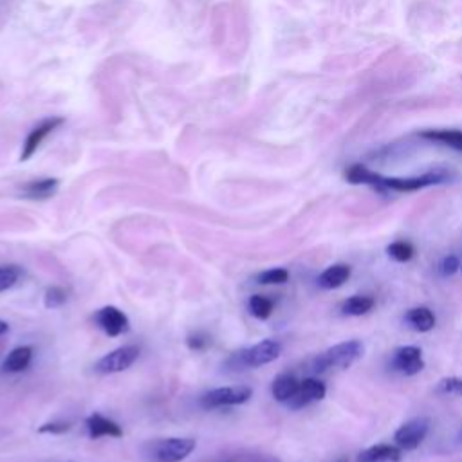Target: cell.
<instances>
[{
	"mask_svg": "<svg viewBox=\"0 0 462 462\" xmlns=\"http://www.w3.org/2000/svg\"><path fill=\"white\" fill-rule=\"evenodd\" d=\"M87 434L90 439H102V437H123V428L119 426L116 421L103 417L102 414H92L85 419Z\"/></svg>",
	"mask_w": 462,
	"mask_h": 462,
	"instance_id": "4fadbf2b",
	"label": "cell"
},
{
	"mask_svg": "<svg viewBox=\"0 0 462 462\" xmlns=\"http://www.w3.org/2000/svg\"><path fill=\"white\" fill-rule=\"evenodd\" d=\"M217 462H237L235 458H226V461H217Z\"/></svg>",
	"mask_w": 462,
	"mask_h": 462,
	"instance_id": "1f68e13d",
	"label": "cell"
},
{
	"mask_svg": "<svg viewBox=\"0 0 462 462\" xmlns=\"http://www.w3.org/2000/svg\"><path fill=\"white\" fill-rule=\"evenodd\" d=\"M421 137L426 141L437 143V145L448 146L451 150H457L462 154V132L453 129H441V130H424L421 132Z\"/></svg>",
	"mask_w": 462,
	"mask_h": 462,
	"instance_id": "5bb4252c",
	"label": "cell"
},
{
	"mask_svg": "<svg viewBox=\"0 0 462 462\" xmlns=\"http://www.w3.org/2000/svg\"><path fill=\"white\" fill-rule=\"evenodd\" d=\"M72 424L67 421H53V423H45L38 426V434H51V435H62L71 430Z\"/></svg>",
	"mask_w": 462,
	"mask_h": 462,
	"instance_id": "f1b7e54d",
	"label": "cell"
},
{
	"mask_svg": "<svg viewBox=\"0 0 462 462\" xmlns=\"http://www.w3.org/2000/svg\"><path fill=\"white\" fill-rule=\"evenodd\" d=\"M388 257H392L397 262H408L412 257L415 255V249L410 242H404V240H397V242H392L390 246L387 247Z\"/></svg>",
	"mask_w": 462,
	"mask_h": 462,
	"instance_id": "cb8c5ba5",
	"label": "cell"
},
{
	"mask_svg": "<svg viewBox=\"0 0 462 462\" xmlns=\"http://www.w3.org/2000/svg\"><path fill=\"white\" fill-rule=\"evenodd\" d=\"M377 176H380V173L368 170L367 166L363 165H353L345 170V179L349 181L350 184H368V186H374Z\"/></svg>",
	"mask_w": 462,
	"mask_h": 462,
	"instance_id": "44dd1931",
	"label": "cell"
},
{
	"mask_svg": "<svg viewBox=\"0 0 462 462\" xmlns=\"http://www.w3.org/2000/svg\"><path fill=\"white\" fill-rule=\"evenodd\" d=\"M461 441H462V431H461Z\"/></svg>",
	"mask_w": 462,
	"mask_h": 462,
	"instance_id": "836d02e7",
	"label": "cell"
},
{
	"mask_svg": "<svg viewBox=\"0 0 462 462\" xmlns=\"http://www.w3.org/2000/svg\"><path fill=\"white\" fill-rule=\"evenodd\" d=\"M186 345H188V349L193 350V353H203V350H206L208 347L212 345V338H210V334L204 333V331H195V333H192L186 338Z\"/></svg>",
	"mask_w": 462,
	"mask_h": 462,
	"instance_id": "4316f807",
	"label": "cell"
},
{
	"mask_svg": "<svg viewBox=\"0 0 462 462\" xmlns=\"http://www.w3.org/2000/svg\"><path fill=\"white\" fill-rule=\"evenodd\" d=\"M92 320L109 338H118L122 334L129 333L130 329L129 316L122 309L114 306H105L102 309H98L95 313V316H92Z\"/></svg>",
	"mask_w": 462,
	"mask_h": 462,
	"instance_id": "52a82bcc",
	"label": "cell"
},
{
	"mask_svg": "<svg viewBox=\"0 0 462 462\" xmlns=\"http://www.w3.org/2000/svg\"><path fill=\"white\" fill-rule=\"evenodd\" d=\"M439 394H455L462 396V380L461 377H444L437 383Z\"/></svg>",
	"mask_w": 462,
	"mask_h": 462,
	"instance_id": "83f0119b",
	"label": "cell"
},
{
	"mask_svg": "<svg viewBox=\"0 0 462 462\" xmlns=\"http://www.w3.org/2000/svg\"><path fill=\"white\" fill-rule=\"evenodd\" d=\"M67 302V291L60 286H51L43 293V306L48 309H58Z\"/></svg>",
	"mask_w": 462,
	"mask_h": 462,
	"instance_id": "484cf974",
	"label": "cell"
},
{
	"mask_svg": "<svg viewBox=\"0 0 462 462\" xmlns=\"http://www.w3.org/2000/svg\"><path fill=\"white\" fill-rule=\"evenodd\" d=\"M450 179V172L446 170H431V172L423 173L417 177H383L377 176L376 184L372 188L377 192H397V193H408L417 192V190L428 188V186H435V184H443Z\"/></svg>",
	"mask_w": 462,
	"mask_h": 462,
	"instance_id": "3957f363",
	"label": "cell"
},
{
	"mask_svg": "<svg viewBox=\"0 0 462 462\" xmlns=\"http://www.w3.org/2000/svg\"><path fill=\"white\" fill-rule=\"evenodd\" d=\"M62 125H63V118H48L43 119L40 125H36L35 129L29 132V136L26 137V143L24 146H22V154H20V161L31 159V157L36 154V150L40 149V145L45 141V137L51 136V134Z\"/></svg>",
	"mask_w": 462,
	"mask_h": 462,
	"instance_id": "9c48e42d",
	"label": "cell"
},
{
	"mask_svg": "<svg viewBox=\"0 0 462 462\" xmlns=\"http://www.w3.org/2000/svg\"><path fill=\"white\" fill-rule=\"evenodd\" d=\"M33 360V347L29 345H22V347H16L11 353L6 356V360L2 361V370L9 374L22 372L26 368L31 365Z\"/></svg>",
	"mask_w": 462,
	"mask_h": 462,
	"instance_id": "9a60e30c",
	"label": "cell"
},
{
	"mask_svg": "<svg viewBox=\"0 0 462 462\" xmlns=\"http://www.w3.org/2000/svg\"><path fill=\"white\" fill-rule=\"evenodd\" d=\"M392 367L404 376H415L424 368L423 353H421L419 347H401L394 353Z\"/></svg>",
	"mask_w": 462,
	"mask_h": 462,
	"instance_id": "8fae6325",
	"label": "cell"
},
{
	"mask_svg": "<svg viewBox=\"0 0 462 462\" xmlns=\"http://www.w3.org/2000/svg\"><path fill=\"white\" fill-rule=\"evenodd\" d=\"M247 309H249V313L253 314V316L259 318V320H267V318L273 314L274 303L271 298L264 296V294H253V296L249 298V302H247Z\"/></svg>",
	"mask_w": 462,
	"mask_h": 462,
	"instance_id": "7402d4cb",
	"label": "cell"
},
{
	"mask_svg": "<svg viewBox=\"0 0 462 462\" xmlns=\"http://www.w3.org/2000/svg\"><path fill=\"white\" fill-rule=\"evenodd\" d=\"M139 358V347L136 345H125L119 349L112 350V353L105 354L103 358H100L95 365V372L103 374H118L132 367Z\"/></svg>",
	"mask_w": 462,
	"mask_h": 462,
	"instance_id": "8992f818",
	"label": "cell"
},
{
	"mask_svg": "<svg viewBox=\"0 0 462 462\" xmlns=\"http://www.w3.org/2000/svg\"><path fill=\"white\" fill-rule=\"evenodd\" d=\"M403 458V450L390 444H376L360 455V462H399Z\"/></svg>",
	"mask_w": 462,
	"mask_h": 462,
	"instance_id": "e0dca14e",
	"label": "cell"
},
{
	"mask_svg": "<svg viewBox=\"0 0 462 462\" xmlns=\"http://www.w3.org/2000/svg\"><path fill=\"white\" fill-rule=\"evenodd\" d=\"M197 446L192 437L154 439L143 446L141 453L149 462H181L188 457Z\"/></svg>",
	"mask_w": 462,
	"mask_h": 462,
	"instance_id": "7a4b0ae2",
	"label": "cell"
},
{
	"mask_svg": "<svg viewBox=\"0 0 462 462\" xmlns=\"http://www.w3.org/2000/svg\"><path fill=\"white\" fill-rule=\"evenodd\" d=\"M255 280L260 286H280V284H286L289 280V271L284 269V267H274V269L259 273Z\"/></svg>",
	"mask_w": 462,
	"mask_h": 462,
	"instance_id": "603a6c76",
	"label": "cell"
},
{
	"mask_svg": "<svg viewBox=\"0 0 462 462\" xmlns=\"http://www.w3.org/2000/svg\"><path fill=\"white\" fill-rule=\"evenodd\" d=\"M458 267H461V262H458L457 257L450 255L443 260V264H441V273H443L444 276H451V274L457 273Z\"/></svg>",
	"mask_w": 462,
	"mask_h": 462,
	"instance_id": "f546056e",
	"label": "cell"
},
{
	"mask_svg": "<svg viewBox=\"0 0 462 462\" xmlns=\"http://www.w3.org/2000/svg\"><path fill=\"white\" fill-rule=\"evenodd\" d=\"M327 388L326 385L321 383L320 380H314V377H306L303 381H300V387H298L296 394L287 401V407L291 410H300V408L307 407L313 401H321L326 397Z\"/></svg>",
	"mask_w": 462,
	"mask_h": 462,
	"instance_id": "30bf717a",
	"label": "cell"
},
{
	"mask_svg": "<svg viewBox=\"0 0 462 462\" xmlns=\"http://www.w3.org/2000/svg\"><path fill=\"white\" fill-rule=\"evenodd\" d=\"M338 462H349V461H347V458H340V461H338Z\"/></svg>",
	"mask_w": 462,
	"mask_h": 462,
	"instance_id": "d6a6232c",
	"label": "cell"
},
{
	"mask_svg": "<svg viewBox=\"0 0 462 462\" xmlns=\"http://www.w3.org/2000/svg\"><path fill=\"white\" fill-rule=\"evenodd\" d=\"M363 354V345L358 340L343 341L338 343L326 353L318 354L313 360V370L314 372H326L329 368H349L350 365L356 363Z\"/></svg>",
	"mask_w": 462,
	"mask_h": 462,
	"instance_id": "277c9868",
	"label": "cell"
},
{
	"mask_svg": "<svg viewBox=\"0 0 462 462\" xmlns=\"http://www.w3.org/2000/svg\"><path fill=\"white\" fill-rule=\"evenodd\" d=\"M404 321L412 329L419 331V333H428L435 327V316L428 307H415L404 314Z\"/></svg>",
	"mask_w": 462,
	"mask_h": 462,
	"instance_id": "d6986e66",
	"label": "cell"
},
{
	"mask_svg": "<svg viewBox=\"0 0 462 462\" xmlns=\"http://www.w3.org/2000/svg\"><path fill=\"white\" fill-rule=\"evenodd\" d=\"M428 430H430V419L419 417V419H414L410 423L403 424L394 434V441H396V444L401 450L412 451L415 448H419V444L423 443L424 437L428 435Z\"/></svg>",
	"mask_w": 462,
	"mask_h": 462,
	"instance_id": "ba28073f",
	"label": "cell"
},
{
	"mask_svg": "<svg viewBox=\"0 0 462 462\" xmlns=\"http://www.w3.org/2000/svg\"><path fill=\"white\" fill-rule=\"evenodd\" d=\"M251 396H253V390L249 387H244V385H239V387H220L203 394L199 403L204 410H215V408L244 404L251 399Z\"/></svg>",
	"mask_w": 462,
	"mask_h": 462,
	"instance_id": "5b68a950",
	"label": "cell"
},
{
	"mask_svg": "<svg viewBox=\"0 0 462 462\" xmlns=\"http://www.w3.org/2000/svg\"><path fill=\"white\" fill-rule=\"evenodd\" d=\"M298 387H300V381L296 380V376L286 372L274 377L271 392H273V397L279 401V403H287V401L296 394Z\"/></svg>",
	"mask_w": 462,
	"mask_h": 462,
	"instance_id": "ac0fdd59",
	"label": "cell"
},
{
	"mask_svg": "<svg viewBox=\"0 0 462 462\" xmlns=\"http://www.w3.org/2000/svg\"><path fill=\"white\" fill-rule=\"evenodd\" d=\"M8 331H9V323H8V321L0 320V336H4V334L8 333Z\"/></svg>",
	"mask_w": 462,
	"mask_h": 462,
	"instance_id": "4dcf8cb0",
	"label": "cell"
},
{
	"mask_svg": "<svg viewBox=\"0 0 462 462\" xmlns=\"http://www.w3.org/2000/svg\"><path fill=\"white\" fill-rule=\"evenodd\" d=\"M22 269L18 266H0V293L11 289L13 286H16V282L20 280Z\"/></svg>",
	"mask_w": 462,
	"mask_h": 462,
	"instance_id": "d4e9b609",
	"label": "cell"
},
{
	"mask_svg": "<svg viewBox=\"0 0 462 462\" xmlns=\"http://www.w3.org/2000/svg\"><path fill=\"white\" fill-rule=\"evenodd\" d=\"M350 279V267L347 264H334L327 267L323 273L318 276V286L321 289H338Z\"/></svg>",
	"mask_w": 462,
	"mask_h": 462,
	"instance_id": "2e32d148",
	"label": "cell"
},
{
	"mask_svg": "<svg viewBox=\"0 0 462 462\" xmlns=\"http://www.w3.org/2000/svg\"><path fill=\"white\" fill-rule=\"evenodd\" d=\"M60 181L56 177H42V179L29 181L22 186L20 193L29 200H48L58 192Z\"/></svg>",
	"mask_w": 462,
	"mask_h": 462,
	"instance_id": "7c38bea8",
	"label": "cell"
},
{
	"mask_svg": "<svg viewBox=\"0 0 462 462\" xmlns=\"http://www.w3.org/2000/svg\"><path fill=\"white\" fill-rule=\"evenodd\" d=\"M280 354H282V345L279 341L262 340L253 347L240 349L231 354L226 360V368L231 372H240V370H247V368L262 367V365L279 360Z\"/></svg>",
	"mask_w": 462,
	"mask_h": 462,
	"instance_id": "6da1fadb",
	"label": "cell"
},
{
	"mask_svg": "<svg viewBox=\"0 0 462 462\" xmlns=\"http://www.w3.org/2000/svg\"><path fill=\"white\" fill-rule=\"evenodd\" d=\"M374 303H376L374 298L356 294V296H350L349 300H345L341 311L345 314H349V316H361V314H367L368 311H372Z\"/></svg>",
	"mask_w": 462,
	"mask_h": 462,
	"instance_id": "ffe728a7",
	"label": "cell"
}]
</instances>
